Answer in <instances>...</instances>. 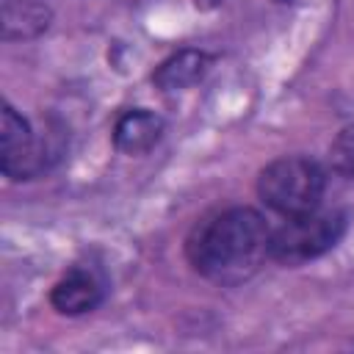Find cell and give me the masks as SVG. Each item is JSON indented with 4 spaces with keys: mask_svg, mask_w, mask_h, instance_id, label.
I'll use <instances>...</instances> for the list:
<instances>
[{
    "mask_svg": "<svg viewBox=\"0 0 354 354\" xmlns=\"http://www.w3.org/2000/svg\"><path fill=\"white\" fill-rule=\"evenodd\" d=\"M210 58L205 53L196 50H183L177 55H171L169 61H163L155 72V83L163 91H177V88H188L196 80H202V75L207 72Z\"/></svg>",
    "mask_w": 354,
    "mask_h": 354,
    "instance_id": "7",
    "label": "cell"
},
{
    "mask_svg": "<svg viewBox=\"0 0 354 354\" xmlns=\"http://www.w3.org/2000/svg\"><path fill=\"white\" fill-rule=\"evenodd\" d=\"M329 158H332V166L340 174L354 177V127H346V130L337 133V138L332 141Z\"/></svg>",
    "mask_w": 354,
    "mask_h": 354,
    "instance_id": "8",
    "label": "cell"
},
{
    "mask_svg": "<svg viewBox=\"0 0 354 354\" xmlns=\"http://www.w3.org/2000/svg\"><path fill=\"white\" fill-rule=\"evenodd\" d=\"M196 6H202V8H213V6H218L221 0H194Z\"/></svg>",
    "mask_w": 354,
    "mask_h": 354,
    "instance_id": "9",
    "label": "cell"
},
{
    "mask_svg": "<svg viewBox=\"0 0 354 354\" xmlns=\"http://www.w3.org/2000/svg\"><path fill=\"white\" fill-rule=\"evenodd\" d=\"M346 218L337 210H310L290 216L279 230L271 232V257L279 263H304L329 252L343 235Z\"/></svg>",
    "mask_w": 354,
    "mask_h": 354,
    "instance_id": "3",
    "label": "cell"
},
{
    "mask_svg": "<svg viewBox=\"0 0 354 354\" xmlns=\"http://www.w3.org/2000/svg\"><path fill=\"white\" fill-rule=\"evenodd\" d=\"M263 202L285 218L310 213L324 196V171L315 160L301 155H285L268 163L257 180Z\"/></svg>",
    "mask_w": 354,
    "mask_h": 354,
    "instance_id": "2",
    "label": "cell"
},
{
    "mask_svg": "<svg viewBox=\"0 0 354 354\" xmlns=\"http://www.w3.org/2000/svg\"><path fill=\"white\" fill-rule=\"evenodd\" d=\"M271 257V230L252 207H227L199 221L188 238L191 266L221 285L249 279Z\"/></svg>",
    "mask_w": 354,
    "mask_h": 354,
    "instance_id": "1",
    "label": "cell"
},
{
    "mask_svg": "<svg viewBox=\"0 0 354 354\" xmlns=\"http://www.w3.org/2000/svg\"><path fill=\"white\" fill-rule=\"evenodd\" d=\"M44 147L30 124L6 102L0 113V166L11 180H28L44 169Z\"/></svg>",
    "mask_w": 354,
    "mask_h": 354,
    "instance_id": "4",
    "label": "cell"
},
{
    "mask_svg": "<svg viewBox=\"0 0 354 354\" xmlns=\"http://www.w3.org/2000/svg\"><path fill=\"white\" fill-rule=\"evenodd\" d=\"M160 133H163V119L144 108H136L119 116L113 127V144L127 155H141L158 144Z\"/></svg>",
    "mask_w": 354,
    "mask_h": 354,
    "instance_id": "6",
    "label": "cell"
},
{
    "mask_svg": "<svg viewBox=\"0 0 354 354\" xmlns=\"http://www.w3.org/2000/svg\"><path fill=\"white\" fill-rule=\"evenodd\" d=\"M102 293H105L102 277L91 266H75L55 282L50 301L64 315H80L94 310L102 301Z\"/></svg>",
    "mask_w": 354,
    "mask_h": 354,
    "instance_id": "5",
    "label": "cell"
}]
</instances>
